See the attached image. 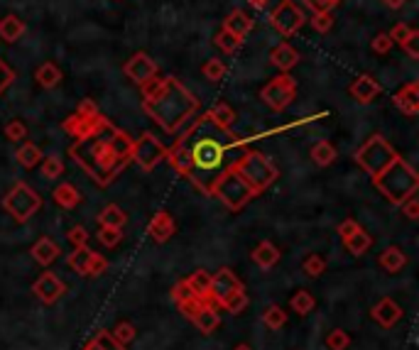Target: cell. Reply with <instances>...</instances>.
Returning <instances> with one entry per match:
<instances>
[{
	"mask_svg": "<svg viewBox=\"0 0 419 350\" xmlns=\"http://www.w3.org/2000/svg\"><path fill=\"white\" fill-rule=\"evenodd\" d=\"M243 152V142L228 128L218 125L208 113H204L194 125L167 150L169 164L194 186L211 196L213 184Z\"/></svg>",
	"mask_w": 419,
	"mask_h": 350,
	"instance_id": "1",
	"label": "cell"
},
{
	"mask_svg": "<svg viewBox=\"0 0 419 350\" xmlns=\"http://www.w3.org/2000/svg\"><path fill=\"white\" fill-rule=\"evenodd\" d=\"M62 128L76 138V142L69 147V157L98 186L116 182L118 174L133 162V138L116 128L101 113L84 116L76 111L62 122Z\"/></svg>",
	"mask_w": 419,
	"mask_h": 350,
	"instance_id": "2",
	"label": "cell"
},
{
	"mask_svg": "<svg viewBox=\"0 0 419 350\" xmlns=\"http://www.w3.org/2000/svg\"><path fill=\"white\" fill-rule=\"evenodd\" d=\"M140 89H142V111L169 135L179 133L182 125L199 111V100L194 98V94L174 76H155Z\"/></svg>",
	"mask_w": 419,
	"mask_h": 350,
	"instance_id": "3",
	"label": "cell"
},
{
	"mask_svg": "<svg viewBox=\"0 0 419 350\" xmlns=\"http://www.w3.org/2000/svg\"><path fill=\"white\" fill-rule=\"evenodd\" d=\"M370 179H373L375 189L380 191V194L395 206L402 204L407 196L417 194V189H419L417 169H414L409 162H405L400 155H397L380 174H375V177H370Z\"/></svg>",
	"mask_w": 419,
	"mask_h": 350,
	"instance_id": "4",
	"label": "cell"
},
{
	"mask_svg": "<svg viewBox=\"0 0 419 350\" xmlns=\"http://www.w3.org/2000/svg\"><path fill=\"white\" fill-rule=\"evenodd\" d=\"M230 169H235V172L241 174L253 186L255 194H263L268 186H272L275 179H277V167L272 164V160H270L268 155H263V152L246 150V147H243L241 155L235 157Z\"/></svg>",
	"mask_w": 419,
	"mask_h": 350,
	"instance_id": "5",
	"label": "cell"
},
{
	"mask_svg": "<svg viewBox=\"0 0 419 350\" xmlns=\"http://www.w3.org/2000/svg\"><path fill=\"white\" fill-rule=\"evenodd\" d=\"M211 196H216L228 211H243L257 194L253 191V186L241 177V174L228 167L224 174H221V179L213 184Z\"/></svg>",
	"mask_w": 419,
	"mask_h": 350,
	"instance_id": "6",
	"label": "cell"
},
{
	"mask_svg": "<svg viewBox=\"0 0 419 350\" xmlns=\"http://www.w3.org/2000/svg\"><path fill=\"white\" fill-rule=\"evenodd\" d=\"M3 208L8 211V216H12L15 223H28L42 208V199L30 184L17 182L3 199Z\"/></svg>",
	"mask_w": 419,
	"mask_h": 350,
	"instance_id": "7",
	"label": "cell"
},
{
	"mask_svg": "<svg viewBox=\"0 0 419 350\" xmlns=\"http://www.w3.org/2000/svg\"><path fill=\"white\" fill-rule=\"evenodd\" d=\"M395 157H397V152L392 150V145L383 138V135H373V138H368V142L356 152L358 167L363 169L368 177L380 174L383 169L395 160Z\"/></svg>",
	"mask_w": 419,
	"mask_h": 350,
	"instance_id": "8",
	"label": "cell"
},
{
	"mask_svg": "<svg viewBox=\"0 0 419 350\" xmlns=\"http://www.w3.org/2000/svg\"><path fill=\"white\" fill-rule=\"evenodd\" d=\"M260 98L265 100V106L272 111L282 113L285 108L292 106V100L297 98V81L290 74H279L277 78L268 81L260 91Z\"/></svg>",
	"mask_w": 419,
	"mask_h": 350,
	"instance_id": "9",
	"label": "cell"
},
{
	"mask_svg": "<svg viewBox=\"0 0 419 350\" xmlns=\"http://www.w3.org/2000/svg\"><path fill=\"white\" fill-rule=\"evenodd\" d=\"M304 23H307V15H304V10L297 6L294 0H282V3H277V8L270 12V25H272L282 37H294V34L304 28Z\"/></svg>",
	"mask_w": 419,
	"mask_h": 350,
	"instance_id": "10",
	"label": "cell"
},
{
	"mask_svg": "<svg viewBox=\"0 0 419 350\" xmlns=\"http://www.w3.org/2000/svg\"><path fill=\"white\" fill-rule=\"evenodd\" d=\"M130 157H133L138 167H142L145 172H152L167 157V147L160 142V138H155L152 133H145L140 140H133V155Z\"/></svg>",
	"mask_w": 419,
	"mask_h": 350,
	"instance_id": "11",
	"label": "cell"
},
{
	"mask_svg": "<svg viewBox=\"0 0 419 350\" xmlns=\"http://www.w3.org/2000/svg\"><path fill=\"white\" fill-rule=\"evenodd\" d=\"M238 289H246L241 279L235 277L233 270H228V267H221L216 274H211V289H208L211 306H216V309H218L226 296H230L233 292H238Z\"/></svg>",
	"mask_w": 419,
	"mask_h": 350,
	"instance_id": "12",
	"label": "cell"
},
{
	"mask_svg": "<svg viewBox=\"0 0 419 350\" xmlns=\"http://www.w3.org/2000/svg\"><path fill=\"white\" fill-rule=\"evenodd\" d=\"M125 76L130 78V81H135L138 86H145L150 78L157 76V64L155 59H152L150 54H145V52H138V54H133L128 59V64L123 67Z\"/></svg>",
	"mask_w": 419,
	"mask_h": 350,
	"instance_id": "13",
	"label": "cell"
},
{
	"mask_svg": "<svg viewBox=\"0 0 419 350\" xmlns=\"http://www.w3.org/2000/svg\"><path fill=\"white\" fill-rule=\"evenodd\" d=\"M32 294L37 296L42 304L52 306V304H56V301L62 299L64 294H67V284L56 277L54 272H45L42 277L37 279V282L32 284Z\"/></svg>",
	"mask_w": 419,
	"mask_h": 350,
	"instance_id": "14",
	"label": "cell"
},
{
	"mask_svg": "<svg viewBox=\"0 0 419 350\" xmlns=\"http://www.w3.org/2000/svg\"><path fill=\"white\" fill-rule=\"evenodd\" d=\"M370 316H373V321L378 323V326H383V328H392L395 326L400 318L405 316V311L400 309V306L395 304L392 299H380L378 304L373 306V311H370Z\"/></svg>",
	"mask_w": 419,
	"mask_h": 350,
	"instance_id": "15",
	"label": "cell"
},
{
	"mask_svg": "<svg viewBox=\"0 0 419 350\" xmlns=\"http://www.w3.org/2000/svg\"><path fill=\"white\" fill-rule=\"evenodd\" d=\"M174 230H177V223H174V218L169 216L167 211L155 213L150 226H147V235H150L155 243H167V240L174 235Z\"/></svg>",
	"mask_w": 419,
	"mask_h": 350,
	"instance_id": "16",
	"label": "cell"
},
{
	"mask_svg": "<svg viewBox=\"0 0 419 350\" xmlns=\"http://www.w3.org/2000/svg\"><path fill=\"white\" fill-rule=\"evenodd\" d=\"M348 91H351V96L358 100V103H370V100H375L378 96H380L383 89L373 76L363 74V76H358L356 81L348 86Z\"/></svg>",
	"mask_w": 419,
	"mask_h": 350,
	"instance_id": "17",
	"label": "cell"
},
{
	"mask_svg": "<svg viewBox=\"0 0 419 350\" xmlns=\"http://www.w3.org/2000/svg\"><path fill=\"white\" fill-rule=\"evenodd\" d=\"M395 106L405 113V116L414 118L419 113V84L412 81V84H405L402 89L395 94Z\"/></svg>",
	"mask_w": 419,
	"mask_h": 350,
	"instance_id": "18",
	"label": "cell"
},
{
	"mask_svg": "<svg viewBox=\"0 0 419 350\" xmlns=\"http://www.w3.org/2000/svg\"><path fill=\"white\" fill-rule=\"evenodd\" d=\"M270 61L272 67H277L282 74H287L290 69H294L299 64V52L290 45V42H279L272 52H270Z\"/></svg>",
	"mask_w": 419,
	"mask_h": 350,
	"instance_id": "19",
	"label": "cell"
},
{
	"mask_svg": "<svg viewBox=\"0 0 419 350\" xmlns=\"http://www.w3.org/2000/svg\"><path fill=\"white\" fill-rule=\"evenodd\" d=\"M224 30H226V32H230V34H235L238 39H246L248 34H250V30H253L250 15L235 8V10H230L228 17L224 20Z\"/></svg>",
	"mask_w": 419,
	"mask_h": 350,
	"instance_id": "20",
	"label": "cell"
},
{
	"mask_svg": "<svg viewBox=\"0 0 419 350\" xmlns=\"http://www.w3.org/2000/svg\"><path fill=\"white\" fill-rule=\"evenodd\" d=\"M30 255L34 257V262L37 265H42V267H50L52 262L59 257V245L54 243L52 238H39L37 243L32 245V250H30Z\"/></svg>",
	"mask_w": 419,
	"mask_h": 350,
	"instance_id": "21",
	"label": "cell"
},
{
	"mask_svg": "<svg viewBox=\"0 0 419 350\" xmlns=\"http://www.w3.org/2000/svg\"><path fill=\"white\" fill-rule=\"evenodd\" d=\"M378 262H380V267L385 270L387 274H397L400 270H405V267H407V255H405L397 245H390V248H385V250H383V255L378 257Z\"/></svg>",
	"mask_w": 419,
	"mask_h": 350,
	"instance_id": "22",
	"label": "cell"
},
{
	"mask_svg": "<svg viewBox=\"0 0 419 350\" xmlns=\"http://www.w3.org/2000/svg\"><path fill=\"white\" fill-rule=\"evenodd\" d=\"M253 262H255L257 267H263V270H270V267H275L279 262V250L275 248L270 240H263V243L257 245L255 250H253Z\"/></svg>",
	"mask_w": 419,
	"mask_h": 350,
	"instance_id": "23",
	"label": "cell"
},
{
	"mask_svg": "<svg viewBox=\"0 0 419 350\" xmlns=\"http://www.w3.org/2000/svg\"><path fill=\"white\" fill-rule=\"evenodd\" d=\"M52 196H54L56 206H62L67 211H74V208L81 204V191H78L74 184H59Z\"/></svg>",
	"mask_w": 419,
	"mask_h": 350,
	"instance_id": "24",
	"label": "cell"
},
{
	"mask_svg": "<svg viewBox=\"0 0 419 350\" xmlns=\"http://www.w3.org/2000/svg\"><path fill=\"white\" fill-rule=\"evenodd\" d=\"M191 323H194L199 331H202L204 336H208V333H213L218 328V323H221V316H218V309H213V306H204L202 311L196 314L194 318H191Z\"/></svg>",
	"mask_w": 419,
	"mask_h": 350,
	"instance_id": "25",
	"label": "cell"
},
{
	"mask_svg": "<svg viewBox=\"0 0 419 350\" xmlns=\"http://www.w3.org/2000/svg\"><path fill=\"white\" fill-rule=\"evenodd\" d=\"M343 245H346V250L351 252V255L361 257V255H365L370 248H373V235H368V230H365V228H358L351 238L343 240Z\"/></svg>",
	"mask_w": 419,
	"mask_h": 350,
	"instance_id": "26",
	"label": "cell"
},
{
	"mask_svg": "<svg viewBox=\"0 0 419 350\" xmlns=\"http://www.w3.org/2000/svg\"><path fill=\"white\" fill-rule=\"evenodd\" d=\"M25 30L28 28L17 15H6L0 20V39H6V42H17L25 34Z\"/></svg>",
	"mask_w": 419,
	"mask_h": 350,
	"instance_id": "27",
	"label": "cell"
},
{
	"mask_svg": "<svg viewBox=\"0 0 419 350\" xmlns=\"http://www.w3.org/2000/svg\"><path fill=\"white\" fill-rule=\"evenodd\" d=\"M186 284H189V289L194 292V296H199L202 301L211 304V299H208V289H211V274L204 272V270H199V272H194L191 277H186ZM213 309H216V306H213Z\"/></svg>",
	"mask_w": 419,
	"mask_h": 350,
	"instance_id": "28",
	"label": "cell"
},
{
	"mask_svg": "<svg viewBox=\"0 0 419 350\" xmlns=\"http://www.w3.org/2000/svg\"><path fill=\"white\" fill-rule=\"evenodd\" d=\"M128 223V213L116 204H108L101 213H98V226H111V228H123Z\"/></svg>",
	"mask_w": 419,
	"mask_h": 350,
	"instance_id": "29",
	"label": "cell"
},
{
	"mask_svg": "<svg viewBox=\"0 0 419 350\" xmlns=\"http://www.w3.org/2000/svg\"><path fill=\"white\" fill-rule=\"evenodd\" d=\"M34 78H37V84L42 86V89H54V86L62 81V72H59V67H56L54 61H45V64L37 69Z\"/></svg>",
	"mask_w": 419,
	"mask_h": 350,
	"instance_id": "30",
	"label": "cell"
},
{
	"mask_svg": "<svg viewBox=\"0 0 419 350\" xmlns=\"http://www.w3.org/2000/svg\"><path fill=\"white\" fill-rule=\"evenodd\" d=\"M91 255H94V250H89V245H84V248H74V252L69 255L67 262L76 274H81V277H89Z\"/></svg>",
	"mask_w": 419,
	"mask_h": 350,
	"instance_id": "31",
	"label": "cell"
},
{
	"mask_svg": "<svg viewBox=\"0 0 419 350\" xmlns=\"http://www.w3.org/2000/svg\"><path fill=\"white\" fill-rule=\"evenodd\" d=\"M42 150H39L34 142H25L20 150L15 152V160H17V164L20 167H25V169H32V167H37L39 162H42Z\"/></svg>",
	"mask_w": 419,
	"mask_h": 350,
	"instance_id": "32",
	"label": "cell"
},
{
	"mask_svg": "<svg viewBox=\"0 0 419 350\" xmlns=\"http://www.w3.org/2000/svg\"><path fill=\"white\" fill-rule=\"evenodd\" d=\"M248 304H250V299H248L246 289H238V292H233V294H230V296H226V299L221 301V306H218V309H224V311H228L230 316H238V314L246 311Z\"/></svg>",
	"mask_w": 419,
	"mask_h": 350,
	"instance_id": "33",
	"label": "cell"
},
{
	"mask_svg": "<svg viewBox=\"0 0 419 350\" xmlns=\"http://www.w3.org/2000/svg\"><path fill=\"white\" fill-rule=\"evenodd\" d=\"M312 160L319 167H329L331 162L336 160V147L331 145L329 140H321V142H316V145L312 147Z\"/></svg>",
	"mask_w": 419,
	"mask_h": 350,
	"instance_id": "34",
	"label": "cell"
},
{
	"mask_svg": "<svg viewBox=\"0 0 419 350\" xmlns=\"http://www.w3.org/2000/svg\"><path fill=\"white\" fill-rule=\"evenodd\" d=\"M208 116H211L218 125H224V128H228V130H230V125L235 122V111L228 106V103H226V100H218L216 106L208 111Z\"/></svg>",
	"mask_w": 419,
	"mask_h": 350,
	"instance_id": "35",
	"label": "cell"
},
{
	"mask_svg": "<svg viewBox=\"0 0 419 350\" xmlns=\"http://www.w3.org/2000/svg\"><path fill=\"white\" fill-rule=\"evenodd\" d=\"M314 306H316V299L312 296V292L299 289L294 296H292V309H294V314H299V316H307V314H312Z\"/></svg>",
	"mask_w": 419,
	"mask_h": 350,
	"instance_id": "36",
	"label": "cell"
},
{
	"mask_svg": "<svg viewBox=\"0 0 419 350\" xmlns=\"http://www.w3.org/2000/svg\"><path fill=\"white\" fill-rule=\"evenodd\" d=\"M213 45L218 47V50L224 52V54H235V52L241 50V45H243V39H238L235 34H230V32H226V30H221V32L213 37Z\"/></svg>",
	"mask_w": 419,
	"mask_h": 350,
	"instance_id": "37",
	"label": "cell"
},
{
	"mask_svg": "<svg viewBox=\"0 0 419 350\" xmlns=\"http://www.w3.org/2000/svg\"><path fill=\"white\" fill-rule=\"evenodd\" d=\"M263 323L270 328V331H279V328H282V326L287 323L285 309H282V306H277V304L268 306V311L263 314Z\"/></svg>",
	"mask_w": 419,
	"mask_h": 350,
	"instance_id": "38",
	"label": "cell"
},
{
	"mask_svg": "<svg viewBox=\"0 0 419 350\" xmlns=\"http://www.w3.org/2000/svg\"><path fill=\"white\" fill-rule=\"evenodd\" d=\"M62 172H64V162H62V157H56V155L42 157V177H47V179H56V177H62Z\"/></svg>",
	"mask_w": 419,
	"mask_h": 350,
	"instance_id": "39",
	"label": "cell"
},
{
	"mask_svg": "<svg viewBox=\"0 0 419 350\" xmlns=\"http://www.w3.org/2000/svg\"><path fill=\"white\" fill-rule=\"evenodd\" d=\"M111 333H113V338H116L118 343H123V345L133 343V340L138 338V331H135V326L130 321H118V326L113 328Z\"/></svg>",
	"mask_w": 419,
	"mask_h": 350,
	"instance_id": "40",
	"label": "cell"
},
{
	"mask_svg": "<svg viewBox=\"0 0 419 350\" xmlns=\"http://www.w3.org/2000/svg\"><path fill=\"white\" fill-rule=\"evenodd\" d=\"M326 348L329 350H346L351 348V336L341 328H334L329 336H326Z\"/></svg>",
	"mask_w": 419,
	"mask_h": 350,
	"instance_id": "41",
	"label": "cell"
},
{
	"mask_svg": "<svg viewBox=\"0 0 419 350\" xmlns=\"http://www.w3.org/2000/svg\"><path fill=\"white\" fill-rule=\"evenodd\" d=\"M202 74H204V78H208V81H221V78L226 76L224 59H208L202 67Z\"/></svg>",
	"mask_w": 419,
	"mask_h": 350,
	"instance_id": "42",
	"label": "cell"
},
{
	"mask_svg": "<svg viewBox=\"0 0 419 350\" xmlns=\"http://www.w3.org/2000/svg\"><path fill=\"white\" fill-rule=\"evenodd\" d=\"M302 270H304V274L307 277H321V274L326 272V260L321 255H309L307 260H304V265H302Z\"/></svg>",
	"mask_w": 419,
	"mask_h": 350,
	"instance_id": "43",
	"label": "cell"
},
{
	"mask_svg": "<svg viewBox=\"0 0 419 350\" xmlns=\"http://www.w3.org/2000/svg\"><path fill=\"white\" fill-rule=\"evenodd\" d=\"M3 135H6L8 140H12V142H23V140H28V125H25L23 120H12L6 125Z\"/></svg>",
	"mask_w": 419,
	"mask_h": 350,
	"instance_id": "44",
	"label": "cell"
},
{
	"mask_svg": "<svg viewBox=\"0 0 419 350\" xmlns=\"http://www.w3.org/2000/svg\"><path fill=\"white\" fill-rule=\"evenodd\" d=\"M98 240H101V245H106V248H116V245L123 240V228L101 226V230H98Z\"/></svg>",
	"mask_w": 419,
	"mask_h": 350,
	"instance_id": "45",
	"label": "cell"
},
{
	"mask_svg": "<svg viewBox=\"0 0 419 350\" xmlns=\"http://www.w3.org/2000/svg\"><path fill=\"white\" fill-rule=\"evenodd\" d=\"M94 340L98 343V348L101 350H125V345L118 343V340L113 338L111 331H98V333L94 336Z\"/></svg>",
	"mask_w": 419,
	"mask_h": 350,
	"instance_id": "46",
	"label": "cell"
},
{
	"mask_svg": "<svg viewBox=\"0 0 419 350\" xmlns=\"http://www.w3.org/2000/svg\"><path fill=\"white\" fill-rule=\"evenodd\" d=\"M106 270H108V260L103 255H98V252H94L89 262V277H101Z\"/></svg>",
	"mask_w": 419,
	"mask_h": 350,
	"instance_id": "47",
	"label": "cell"
},
{
	"mask_svg": "<svg viewBox=\"0 0 419 350\" xmlns=\"http://www.w3.org/2000/svg\"><path fill=\"white\" fill-rule=\"evenodd\" d=\"M312 12H331L341 0H302Z\"/></svg>",
	"mask_w": 419,
	"mask_h": 350,
	"instance_id": "48",
	"label": "cell"
},
{
	"mask_svg": "<svg viewBox=\"0 0 419 350\" xmlns=\"http://www.w3.org/2000/svg\"><path fill=\"white\" fill-rule=\"evenodd\" d=\"M400 208H402V213L409 218V221H417L419 218V201H417V194L407 196V199L400 204Z\"/></svg>",
	"mask_w": 419,
	"mask_h": 350,
	"instance_id": "49",
	"label": "cell"
},
{
	"mask_svg": "<svg viewBox=\"0 0 419 350\" xmlns=\"http://www.w3.org/2000/svg\"><path fill=\"white\" fill-rule=\"evenodd\" d=\"M69 240H72L74 248H84V245H89V230L84 226H74L69 230Z\"/></svg>",
	"mask_w": 419,
	"mask_h": 350,
	"instance_id": "50",
	"label": "cell"
},
{
	"mask_svg": "<svg viewBox=\"0 0 419 350\" xmlns=\"http://www.w3.org/2000/svg\"><path fill=\"white\" fill-rule=\"evenodd\" d=\"M12 81H15V69L0 59V94H3L8 86H12Z\"/></svg>",
	"mask_w": 419,
	"mask_h": 350,
	"instance_id": "51",
	"label": "cell"
},
{
	"mask_svg": "<svg viewBox=\"0 0 419 350\" xmlns=\"http://www.w3.org/2000/svg\"><path fill=\"white\" fill-rule=\"evenodd\" d=\"M373 52L375 54H387V52L392 50V39H390V34L387 32H380V34H375V39H373Z\"/></svg>",
	"mask_w": 419,
	"mask_h": 350,
	"instance_id": "52",
	"label": "cell"
},
{
	"mask_svg": "<svg viewBox=\"0 0 419 350\" xmlns=\"http://www.w3.org/2000/svg\"><path fill=\"white\" fill-rule=\"evenodd\" d=\"M412 32H414V30L409 28V25L400 23V25H395V28H392V30H390V32H387V34H390L392 45H402L405 39H407V37H409V34H412Z\"/></svg>",
	"mask_w": 419,
	"mask_h": 350,
	"instance_id": "53",
	"label": "cell"
},
{
	"mask_svg": "<svg viewBox=\"0 0 419 350\" xmlns=\"http://www.w3.org/2000/svg\"><path fill=\"white\" fill-rule=\"evenodd\" d=\"M331 25H334V20H331L329 12H314L312 28L316 30V32H329Z\"/></svg>",
	"mask_w": 419,
	"mask_h": 350,
	"instance_id": "54",
	"label": "cell"
},
{
	"mask_svg": "<svg viewBox=\"0 0 419 350\" xmlns=\"http://www.w3.org/2000/svg\"><path fill=\"white\" fill-rule=\"evenodd\" d=\"M400 47H402V50L407 52L409 59H419V32H417V30H414V32L409 34V37L405 39V42H402Z\"/></svg>",
	"mask_w": 419,
	"mask_h": 350,
	"instance_id": "55",
	"label": "cell"
},
{
	"mask_svg": "<svg viewBox=\"0 0 419 350\" xmlns=\"http://www.w3.org/2000/svg\"><path fill=\"white\" fill-rule=\"evenodd\" d=\"M358 228H361V223L353 221V218H346V221L339 226V235H341V240H346V238H351Z\"/></svg>",
	"mask_w": 419,
	"mask_h": 350,
	"instance_id": "56",
	"label": "cell"
},
{
	"mask_svg": "<svg viewBox=\"0 0 419 350\" xmlns=\"http://www.w3.org/2000/svg\"><path fill=\"white\" fill-rule=\"evenodd\" d=\"M383 3H385V6L390 8V10H400V8H402L405 3H407V0H383Z\"/></svg>",
	"mask_w": 419,
	"mask_h": 350,
	"instance_id": "57",
	"label": "cell"
},
{
	"mask_svg": "<svg viewBox=\"0 0 419 350\" xmlns=\"http://www.w3.org/2000/svg\"><path fill=\"white\" fill-rule=\"evenodd\" d=\"M248 3H250L253 8H260V10H263V8L268 6V0H248Z\"/></svg>",
	"mask_w": 419,
	"mask_h": 350,
	"instance_id": "58",
	"label": "cell"
},
{
	"mask_svg": "<svg viewBox=\"0 0 419 350\" xmlns=\"http://www.w3.org/2000/svg\"><path fill=\"white\" fill-rule=\"evenodd\" d=\"M84 350H101V348H98V343H96V340H89V343L84 345Z\"/></svg>",
	"mask_w": 419,
	"mask_h": 350,
	"instance_id": "59",
	"label": "cell"
},
{
	"mask_svg": "<svg viewBox=\"0 0 419 350\" xmlns=\"http://www.w3.org/2000/svg\"><path fill=\"white\" fill-rule=\"evenodd\" d=\"M235 350H253L250 345H246V343H241V345H235Z\"/></svg>",
	"mask_w": 419,
	"mask_h": 350,
	"instance_id": "60",
	"label": "cell"
}]
</instances>
